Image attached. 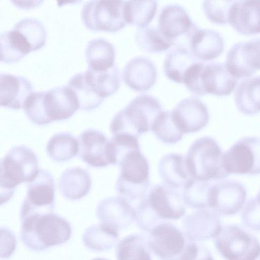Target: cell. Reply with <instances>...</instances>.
<instances>
[{
	"instance_id": "cell-9",
	"label": "cell",
	"mask_w": 260,
	"mask_h": 260,
	"mask_svg": "<svg viewBox=\"0 0 260 260\" xmlns=\"http://www.w3.org/2000/svg\"><path fill=\"white\" fill-rule=\"evenodd\" d=\"M214 239L216 248L225 260H255L260 254V242L236 224L222 226Z\"/></svg>"
},
{
	"instance_id": "cell-29",
	"label": "cell",
	"mask_w": 260,
	"mask_h": 260,
	"mask_svg": "<svg viewBox=\"0 0 260 260\" xmlns=\"http://www.w3.org/2000/svg\"><path fill=\"white\" fill-rule=\"evenodd\" d=\"M85 54L88 68L90 69L101 71L115 65V48L104 38H96L88 41Z\"/></svg>"
},
{
	"instance_id": "cell-4",
	"label": "cell",
	"mask_w": 260,
	"mask_h": 260,
	"mask_svg": "<svg viewBox=\"0 0 260 260\" xmlns=\"http://www.w3.org/2000/svg\"><path fill=\"white\" fill-rule=\"evenodd\" d=\"M163 111L159 101L143 94L133 99L113 117L110 128L113 136L126 134L137 137L152 131L159 115Z\"/></svg>"
},
{
	"instance_id": "cell-27",
	"label": "cell",
	"mask_w": 260,
	"mask_h": 260,
	"mask_svg": "<svg viewBox=\"0 0 260 260\" xmlns=\"http://www.w3.org/2000/svg\"><path fill=\"white\" fill-rule=\"evenodd\" d=\"M198 61L188 48L176 45L166 56L163 65L164 71L171 81L183 83L186 73Z\"/></svg>"
},
{
	"instance_id": "cell-8",
	"label": "cell",
	"mask_w": 260,
	"mask_h": 260,
	"mask_svg": "<svg viewBox=\"0 0 260 260\" xmlns=\"http://www.w3.org/2000/svg\"><path fill=\"white\" fill-rule=\"evenodd\" d=\"M120 172L116 183L119 196L131 204L143 200L150 190L149 165L141 150L130 152L120 162Z\"/></svg>"
},
{
	"instance_id": "cell-23",
	"label": "cell",
	"mask_w": 260,
	"mask_h": 260,
	"mask_svg": "<svg viewBox=\"0 0 260 260\" xmlns=\"http://www.w3.org/2000/svg\"><path fill=\"white\" fill-rule=\"evenodd\" d=\"M0 104L13 109L23 108L33 92L30 82L25 77L9 73H1Z\"/></svg>"
},
{
	"instance_id": "cell-1",
	"label": "cell",
	"mask_w": 260,
	"mask_h": 260,
	"mask_svg": "<svg viewBox=\"0 0 260 260\" xmlns=\"http://www.w3.org/2000/svg\"><path fill=\"white\" fill-rule=\"evenodd\" d=\"M23 109L30 121L43 125L69 119L79 109V104L73 90L67 85L32 92Z\"/></svg>"
},
{
	"instance_id": "cell-36",
	"label": "cell",
	"mask_w": 260,
	"mask_h": 260,
	"mask_svg": "<svg viewBox=\"0 0 260 260\" xmlns=\"http://www.w3.org/2000/svg\"><path fill=\"white\" fill-rule=\"evenodd\" d=\"M75 93L79 104V109L89 111L97 108L104 98L96 93L86 81L84 73L73 76L67 84Z\"/></svg>"
},
{
	"instance_id": "cell-19",
	"label": "cell",
	"mask_w": 260,
	"mask_h": 260,
	"mask_svg": "<svg viewBox=\"0 0 260 260\" xmlns=\"http://www.w3.org/2000/svg\"><path fill=\"white\" fill-rule=\"evenodd\" d=\"M96 216L100 223L120 231L135 222L136 211L134 207L121 197H110L99 203L96 209Z\"/></svg>"
},
{
	"instance_id": "cell-31",
	"label": "cell",
	"mask_w": 260,
	"mask_h": 260,
	"mask_svg": "<svg viewBox=\"0 0 260 260\" xmlns=\"http://www.w3.org/2000/svg\"><path fill=\"white\" fill-rule=\"evenodd\" d=\"M31 51L25 37L13 28L0 34V60L5 63L18 61Z\"/></svg>"
},
{
	"instance_id": "cell-22",
	"label": "cell",
	"mask_w": 260,
	"mask_h": 260,
	"mask_svg": "<svg viewBox=\"0 0 260 260\" xmlns=\"http://www.w3.org/2000/svg\"><path fill=\"white\" fill-rule=\"evenodd\" d=\"M125 84L131 89L143 92L150 89L155 84L157 72L152 61L144 56L135 57L126 64L122 73Z\"/></svg>"
},
{
	"instance_id": "cell-21",
	"label": "cell",
	"mask_w": 260,
	"mask_h": 260,
	"mask_svg": "<svg viewBox=\"0 0 260 260\" xmlns=\"http://www.w3.org/2000/svg\"><path fill=\"white\" fill-rule=\"evenodd\" d=\"M228 22L238 32L260 33V1H234L229 12Z\"/></svg>"
},
{
	"instance_id": "cell-6",
	"label": "cell",
	"mask_w": 260,
	"mask_h": 260,
	"mask_svg": "<svg viewBox=\"0 0 260 260\" xmlns=\"http://www.w3.org/2000/svg\"><path fill=\"white\" fill-rule=\"evenodd\" d=\"M238 78L219 62L206 63L198 61L185 75L183 83L192 93L201 96L207 93L219 96L230 94Z\"/></svg>"
},
{
	"instance_id": "cell-7",
	"label": "cell",
	"mask_w": 260,
	"mask_h": 260,
	"mask_svg": "<svg viewBox=\"0 0 260 260\" xmlns=\"http://www.w3.org/2000/svg\"><path fill=\"white\" fill-rule=\"evenodd\" d=\"M224 153L216 141L205 136L196 140L185 156L193 177L203 181L218 180L229 174L224 165Z\"/></svg>"
},
{
	"instance_id": "cell-32",
	"label": "cell",
	"mask_w": 260,
	"mask_h": 260,
	"mask_svg": "<svg viewBox=\"0 0 260 260\" xmlns=\"http://www.w3.org/2000/svg\"><path fill=\"white\" fill-rule=\"evenodd\" d=\"M119 231L108 225L100 223L88 228L84 232L82 241L89 249L104 251L111 249L117 243Z\"/></svg>"
},
{
	"instance_id": "cell-25",
	"label": "cell",
	"mask_w": 260,
	"mask_h": 260,
	"mask_svg": "<svg viewBox=\"0 0 260 260\" xmlns=\"http://www.w3.org/2000/svg\"><path fill=\"white\" fill-rule=\"evenodd\" d=\"M190 51L198 60L209 61L217 58L224 50V40L217 31L198 28L189 41Z\"/></svg>"
},
{
	"instance_id": "cell-2",
	"label": "cell",
	"mask_w": 260,
	"mask_h": 260,
	"mask_svg": "<svg viewBox=\"0 0 260 260\" xmlns=\"http://www.w3.org/2000/svg\"><path fill=\"white\" fill-rule=\"evenodd\" d=\"M20 238L26 248L41 251L70 240V223L55 213L36 214L21 220Z\"/></svg>"
},
{
	"instance_id": "cell-40",
	"label": "cell",
	"mask_w": 260,
	"mask_h": 260,
	"mask_svg": "<svg viewBox=\"0 0 260 260\" xmlns=\"http://www.w3.org/2000/svg\"><path fill=\"white\" fill-rule=\"evenodd\" d=\"M140 150L138 138L125 134L113 136L109 140V156L111 164L118 165L128 153Z\"/></svg>"
},
{
	"instance_id": "cell-46",
	"label": "cell",
	"mask_w": 260,
	"mask_h": 260,
	"mask_svg": "<svg viewBox=\"0 0 260 260\" xmlns=\"http://www.w3.org/2000/svg\"><path fill=\"white\" fill-rule=\"evenodd\" d=\"M256 197L260 200V189L257 193Z\"/></svg>"
},
{
	"instance_id": "cell-20",
	"label": "cell",
	"mask_w": 260,
	"mask_h": 260,
	"mask_svg": "<svg viewBox=\"0 0 260 260\" xmlns=\"http://www.w3.org/2000/svg\"><path fill=\"white\" fill-rule=\"evenodd\" d=\"M79 155L81 159L93 167H104L111 164L109 157V140L102 132L88 129L78 137Z\"/></svg>"
},
{
	"instance_id": "cell-14",
	"label": "cell",
	"mask_w": 260,
	"mask_h": 260,
	"mask_svg": "<svg viewBox=\"0 0 260 260\" xmlns=\"http://www.w3.org/2000/svg\"><path fill=\"white\" fill-rule=\"evenodd\" d=\"M246 200L244 185L235 180H223L211 185L208 206L220 216H229L239 212Z\"/></svg>"
},
{
	"instance_id": "cell-17",
	"label": "cell",
	"mask_w": 260,
	"mask_h": 260,
	"mask_svg": "<svg viewBox=\"0 0 260 260\" xmlns=\"http://www.w3.org/2000/svg\"><path fill=\"white\" fill-rule=\"evenodd\" d=\"M171 114L184 134L199 132L206 126L209 119L207 107L197 97L184 99L174 107Z\"/></svg>"
},
{
	"instance_id": "cell-38",
	"label": "cell",
	"mask_w": 260,
	"mask_h": 260,
	"mask_svg": "<svg viewBox=\"0 0 260 260\" xmlns=\"http://www.w3.org/2000/svg\"><path fill=\"white\" fill-rule=\"evenodd\" d=\"M13 28L25 37L31 51L38 50L45 44L46 31L43 23L38 19L31 17L23 18L15 24Z\"/></svg>"
},
{
	"instance_id": "cell-24",
	"label": "cell",
	"mask_w": 260,
	"mask_h": 260,
	"mask_svg": "<svg viewBox=\"0 0 260 260\" xmlns=\"http://www.w3.org/2000/svg\"><path fill=\"white\" fill-rule=\"evenodd\" d=\"M158 170L164 183L178 189H183L195 178L188 167L185 156L170 153L159 161Z\"/></svg>"
},
{
	"instance_id": "cell-5",
	"label": "cell",
	"mask_w": 260,
	"mask_h": 260,
	"mask_svg": "<svg viewBox=\"0 0 260 260\" xmlns=\"http://www.w3.org/2000/svg\"><path fill=\"white\" fill-rule=\"evenodd\" d=\"M39 171L38 159L32 150L22 145L11 148L1 160V204L12 197L17 186L31 181Z\"/></svg>"
},
{
	"instance_id": "cell-33",
	"label": "cell",
	"mask_w": 260,
	"mask_h": 260,
	"mask_svg": "<svg viewBox=\"0 0 260 260\" xmlns=\"http://www.w3.org/2000/svg\"><path fill=\"white\" fill-rule=\"evenodd\" d=\"M147 238L132 234L122 238L116 249L117 260H152Z\"/></svg>"
},
{
	"instance_id": "cell-41",
	"label": "cell",
	"mask_w": 260,
	"mask_h": 260,
	"mask_svg": "<svg viewBox=\"0 0 260 260\" xmlns=\"http://www.w3.org/2000/svg\"><path fill=\"white\" fill-rule=\"evenodd\" d=\"M212 184L194 179L182 189L186 205L192 208L199 209L209 207L210 189Z\"/></svg>"
},
{
	"instance_id": "cell-30",
	"label": "cell",
	"mask_w": 260,
	"mask_h": 260,
	"mask_svg": "<svg viewBox=\"0 0 260 260\" xmlns=\"http://www.w3.org/2000/svg\"><path fill=\"white\" fill-rule=\"evenodd\" d=\"M83 73L89 85L104 99L114 93L120 87V71L115 64L109 69L101 71L88 68Z\"/></svg>"
},
{
	"instance_id": "cell-45",
	"label": "cell",
	"mask_w": 260,
	"mask_h": 260,
	"mask_svg": "<svg viewBox=\"0 0 260 260\" xmlns=\"http://www.w3.org/2000/svg\"><path fill=\"white\" fill-rule=\"evenodd\" d=\"M91 260H108V259L104 258H95L92 259Z\"/></svg>"
},
{
	"instance_id": "cell-18",
	"label": "cell",
	"mask_w": 260,
	"mask_h": 260,
	"mask_svg": "<svg viewBox=\"0 0 260 260\" xmlns=\"http://www.w3.org/2000/svg\"><path fill=\"white\" fill-rule=\"evenodd\" d=\"M221 226L220 215L209 207L196 209L182 221V230L195 242L214 238Z\"/></svg>"
},
{
	"instance_id": "cell-43",
	"label": "cell",
	"mask_w": 260,
	"mask_h": 260,
	"mask_svg": "<svg viewBox=\"0 0 260 260\" xmlns=\"http://www.w3.org/2000/svg\"><path fill=\"white\" fill-rule=\"evenodd\" d=\"M241 221L247 228L260 231V200L256 196L246 203L241 213Z\"/></svg>"
},
{
	"instance_id": "cell-47",
	"label": "cell",
	"mask_w": 260,
	"mask_h": 260,
	"mask_svg": "<svg viewBox=\"0 0 260 260\" xmlns=\"http://www.w3.org/2000/svg\"><path fill=\"white\" fill-rule=\"evenodd\" d=\"M255 260H260V254Z\"/></svg>"
},
{
	"instance_id": "cell-12",
	"label": "cell",
	"mask_w": 260,
	"mask_h": 260,
	"mask_svg": "<svg viewBox=\"0 0 260 260\" xmlns=\"http://www.w3.org/2000/svg\"><path fill=\"white\" fill-rule=\"evenodd\" d=\"M224 165L228 174H260V139L245 137L234 144L224 153Z\"/></svg>"
},
{
	"instance_id": "cell-13",
	"label": "cell",
	"mask_w": 260,
	"mask_h": 260,
	"mask_svg": "<svg viewBox=\"0 0 260 260\" xmlns=\"http://www.w3.org/2000/svg\"><path fill=\"white\" fill-rule=\"evenodd\" d=\"M147 200L151 210L161 221L178 220L186 213L182 190L165 184H157L150 189Z\"/></svg>"
},
{
	"instance_id": "cell-35",
	"label": "cell",
	"mask_w": 260,
	"mask_h": 260,
	"mask_svg": "<svg viewBox=\"0 0 260 260\" xmlns=\"http://www.w3.org/2000/svg\"><path fill=\"white\" fill-rule=\"evenodd\" d=\"M157 1H129L124 2V16L127 24L146 27L154 17Z\"/></svg>"
},
{
	"instance_id": "cell-16",
	"label": "cell",
	"mask_w": 260,
	"mask_h": 260,
	"mask_svg": "<svg viewBox=\"0 0 260 260\" xmlns=\"http://www.w3.org/2000/svg\"><path fill=\"white\" fill-rule=\"evenodd\" d=\"M157 28L174 44L176 40L183 36L189 42L191 36L199 28L186 10L176 4L168 5L163 8L159 15Z\"/></svg>"
},
{
	"instance_id": "cell-34",
	"label": "cell",
	"mask_w": 260,
	"mask_h": 260,
	"mask_svg": "<svg viewBox=\"0 0 260 260\" xmlns=\"http://www.w3.org/2000/svg\"><path fill=\"white\" fill-rule=\"evenodd\" d=\"M78 140L68 133H60L52 136L48 141L46 151L48 155L57 162L67 161L79 152Z\"/></svg>"
},
{
	"instance_id": "cell-42",
	"label": "cell",
	"mask_w": 260,
	"mask_h": 260,
	"mask_svg": "<svg viewBox=\"0 0 260 260\" xmlns=\"http://www.w3.org/2000/svg\"><path fill=\"white\" fill-rule=\"evenodd\" d=\"M234 1H204L203 9L207 18L213 23L223 24L228 22L230 7Z\"/></svg>"
},
{
	"instance_id": "cell-28",
	"label": "cell",
	"mask_w": 260,
	"mask_h": 260,
	"mask_svg": "<svg viewBox=\"0 0 260 260\" xmlns=\"http://www.w3.org/2000/svg\"><path fill=\"white\" fill-rule=\"evenodd\" d=\"M235 102L238 110L246 115L260 112V76L242 80L235 91Z\"/></svg>"
},
{
	"instance_id": "cell-3",
	"label": "cell",
	"mask_w": 260,
	"mask_h": 260,
	"mask_svg": "<svg viewBox=\"0 0 260 260\" xmlns=\"http://www.w3.org/2000/svg\"><path fill=\"white\" fill-rule=\"evenodd\" d=\"M148 233L150 248L161 260H197L204 247L170 221L159 222Z\"/></svg>"
},
{
	"instance_id": "cell-39",
	"label": "cell",
	"mask_w": 260,
	"mask_h": 260,
	"mask_svg": "<svg viewBox=\"0 0 260 260\" xmlns=\"http://www.w3.org/2000/svg\"><path fill=\"white\" fill-rule=\"evenodd\" d=\"M155 136L166 144H175L180 141L184 134L179 129L169 111H162L158 116L153 127Z\"/></svg>"
},
{
	"instance_id": "cell-26",
	"label": "cell",
	"mask_w": 260,
	"mask_h": 260,
	"mask_svg": "<svg viewBox=\"0 0 260 260\" xmlns=\"http://www.w3.org/2000/svg\"><path fill=\"white\" fill-rule=\"evenodd\" d=\"M59 188L66 198L78 200L85 196L91 186L88 172L80 167H73L64 171L59 179Z\"/></svg>"
},
{
	"instance_id": "cell-10",
	"label": "cell",
	"mask_w": 260,
	"mask_h": 260,
	"mask_svg": "<svg viewBox=\"0 0 260 260\" xmlns=\"http://www.w3.org/2000/svg\"><path fill=\"white\" fill-rule=\"evenodd\" d=\"M125 1H89L81 10V18L85 26L94 31L115 32L123 28L126 23L124 12Z\"/></svg>"
},
{
	"instance_id": "cell-37",
	"label": "cell",
	"mask_w": 260,
	"mask_h": 260,
	"mask_svg": "<svg viewBox=\"0 0 260 260\" xmlns=\"http://www.w3.org/2000/svg\"><path fill=\"white\" fill-rule=\"evenodd\" d=\"M135 41L141 49L149 53L166 51L174 44L157 27L152 26L139 27L135 35Z\"/></svg>"
},
{
	"instance_id": "cell-44",
	"label": "cell",
	"mask_w": 260,
	"mask_h": 260,
	"mask_svg": "<svg viewBox=\"0 0 260 260\" xmlns=\"http://www.w3.org/2000/svg\"><path fill=\"white\" fill-rule=\"evenodd\" d=\"M197 260H214V259L210 252L205 247Z\"/></svg>"
},
{
	"instance_id": "cell-11",
	"label": "cell",
	"mask_w": 260,
	"mask_h": 260,
	"mask_svg": "<svg viewBox=\"0 0 260 260\" xmlns=\"http://www.w3.org/2000/svg\"><path fill=\"white\" fill-rule=\"evenodd\" d=\"M55 188L54 179L45 170H39L29 182L20 211V218L36 214L53 213L54 210Z\"/></svg>"
},
{
	"instance_id": "cell-15",
	"label": "cell",
	"mask_w": 260,
	"mask_h": 260,
	"mask_svg": "<svg viewBox=\"0 0 260 260\" xmlns=\"http://www.w3.org/2000/svg\"><path fill=\"white\" fill-rule=\"evenodd\" d=\"M225 66L238 79L248 77L260 69V38L238 42L229 50Z\"/></svg>"
}]
</instances>
